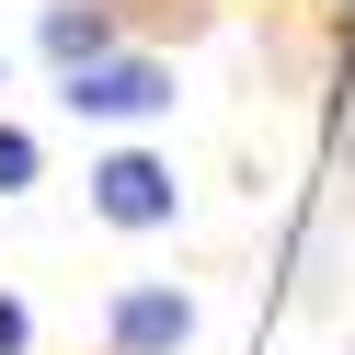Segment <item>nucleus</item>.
Returning a JSON list of instances; mask_svg holds the SVG:
<instances>
[{
    "label": "nucleus",
    "mask_w": 355,
    "mask_h": 355,
    "mask_svg": "<svg viewBox=\"0 0 355 355\" xmlns=\"http://www.w3.org/2000/svg\"><path fill=\"white\" fill-rule=\"evenodd\" d=\"M172 92H184V80H172V58H126V46L58 80V103H69V115H92V126H149V115H172Z\"/></svg>",
    "instance_id": "obj_1"
},
{
    "label": "nucleus",
    "mask_w": 355,
    "mask_h": 355,
    "mask_svg": "<svg viewBox=\"0 0 355 355\" xmlns=\"http://www.w3.org/2000/svg\"><path fill=\"white\" fill-rule=\"evenodd\" d=\"M172 207H184V184H172L161 149H103L92 161V218L103 230H172Z\"/></svg>",
    "instance_id": "obj_2"
},
{
    "label": "nucleus",
    "mask_w": 355,
    "mask_h": 355,
    "mask_svg": "<svg viewBox=\"0 0 355 355\" xmlns=\"http://www.w3.org/2000/svg\"><path fill=\"white\" fill-rule=\"evenodd\" d=\"M103 344H115V355H184V344H195V298H184L172 275L115 286V309H103Z\"/></svg>",
    "instance_id": "obj_3"
},
{
    "label": "nucleus",
    "mask_w": 355,
    "mask_h": 355,
    "mask_svg": "<svg viewBox=\"0 0 355 355\" xmlns=\"http://www.w3.org/2000/svg\"><path fill=\"white\" fill-rule=\"evenodd\" d=\"M35 46L58 58V80L92 69V58H115V0H46L35 12Z\"/></svg>",
    "instance_id": "obj_4"
},
{
    "label": "nucleus",
    "mask_w": 355,
    "mask_h": 355,
    "mask_svg": "<svg viewBox=\"0 0 355 355\" xmlns=\"http://www.w3.org/2000/svg\"><path fill=\"white\" fill-rule=\"evenodd\" d=\"M35 161H46V149H35V138H24V126L0 115V195H24V184H35Z\"/></svg>",
    "instance_id": "obj_5"
},
{
    "label": "nucleus",
    "mask_w": 355,
    "mask_h": 355,
    "mask_svg": "<svg viewBox=\"0 0 355 355\" xmlns=\"http://www.w3.org/2000/svg\"><path fill=\"white\" fill-rule=\"evenodd\" d=\"M0 355H35V309L12 298V286H0Z\"/></svg>",
    "instance_id": "obj_6"
},
{
    "label": "nucleus",
    "mask_w": 355,
    "mask_h": 355,
    "mask_svg": "<svg viewBox=\"0 0 355 355\" xmlns=\"http://www.w3.org/2000/svg\"><path fill=\"white\" fill-rule=\"evenodd\" d=\"M332 12H344V24H355V0H332Z\"/></svg>",
    "instance_id": "obj_7"
},
{
    "label": "nucleus",
    "mask_w": 355,
    "mask_h": 355,
    "mask_svg": "<svg viewBox=\"0 0 355 355\" xmlns=\"http://www.w3.org/2000/svg\"><path fill=\"white\" fill-rule=\"evenodd\" d=\"M0 80H12V69H0Z\"/></svg>",
    "instance_id": "obj_8"
}]
</instances>
